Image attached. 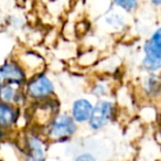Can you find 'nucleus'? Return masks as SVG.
I'll list each match as a JSON object with an SVG mask.
<instances>
[{"label": "nucleus", "mask_w": 161, "mask_h": 161, "mask_svg": "<svg viewBox=\"0 0 161 161\" xmlns=\"http://www.w3.org/2000/svg\"><path fill=\"white\" fill-rule=\"evenodd\" d=\"M76 123L72 116L67 114H61L54 117L49 125L47 135L53 140H65L76 131Z\"/></svg>", "instance_id": "obj_2"}, {"label": "nucleus", "mask_w": 161, "mask_h": 161, "mask_svg": "<svg viewBox=\"0 0 161 161\" xmlns=\"http://www.w3.org/2000/svg\"><path fill=\"white\" fill-rule=\"evenodd\" d=\"M114 105L108 101H99L93 108L92 116L88 120V125L92 129L98 130L105 127L112 119Z\"/></svg>", "instance_id": "obj_3"}, {"label": "nucleus", "mask_w": 161, "mask_h": 161, "mask_svg": "<svg viewBox=\"0 0 161 161\" xmlns=\"http://www.w3.org/2000/svg\"><path fill=\"white\" fill-rule=\"evenodd\" d=\"M19 86L16 84H9L7 83L5 86H1L0 88V98L3 99V103L10 104L16 103L20 98V93H19Z\"/></svg>", "instance_id": "obj_9"}, {"label": "nucleus", "mask_w": 161, "mask_h": 161, "mask_svg": "<svg viewBox=\"0 0 161 161\" xmlns=\"http://www.w3.org/2000/svg\"><path fill=\"white\" fill-rule=\"evenodd\" d=\"M145 58L142 66L149 72H156L161 69V28L153 32L143 47Z\"/></svg>", "instance_id": "obj_1"}, {"label": "nucleus", "mask_w": 161, "mask_h": 161, "mask_svg": "<svg viewBox=\"0 0 161 161\" xmlns=\"http://www.w3.org/2000/svg\"><path fill=\"white\" fill-rule=\"evenodd\" d=\"M28 95L34 99H44L54 93V84L44 74L38 75L28 84Z\"/></svg>", "instance_id": "obj_4"}, {"label": "nucleus", "mask_w": 161, "mask_h": 161, "mask_svg": "<svg viewBox=\"0 0 161 161\" xmlns=\"http://www.w3.org/2000/svg\"><path fill=\"white\" fill-rule=\"evenodd\" d=\"M17 119V113L14 106L10 104L0 103V127L9 128Z\"/></svg>", "instance_id": "obj_8"}, {"label": "nucleus", "mask_w": 161, "mask_h": 161, "mask_svg": "<svg viewBox=\"0 0 161 161\" xmlns=\"http://www.w3.org/2000/svg\"><path fill=\"white\" fill-rule=\"evenodd\" d=\"M115 5L121 7L126 11H131L136 8L137 1H132V0H120V1H115Z\"/></svg>", "instance_id": "obj_10"}, {"label": "nucleus", "mask_w": 161, "mask_h": 161, "mask_svg": "<svg viewBox=\"0 0 161 161\" xmlns=\"http://www.w3.org/2000/svg\"><path fill=\"white\" fill-rule=\"evenodd\" d=\"M27 161H45L44 143L34 135L27 139Z\"/></svg>", "instance_id": "obj_6"}, {"label": "nucleus", "mask_w": 161, "mask_h": 161, "mask_svg": "<svg viewBox=\"0 0 161 161\" xmlns=\"http://www.w3.org/2000/svg\"><path fill=\"white\" fill-rule=\"evenodd\" d=\"M74 161H96V159L91 153H82L76 157Z\"/></svg>", "instance_id": "obj_11"}, {"label": "nucleus", "mask_w": 161, "mask_h": 161, "mask_svg": "<svg viewBox=\"0 0 161 161\" xmlns=\"http://www.w3.org/2000/svg\"><path fill=\"white\" fill-rule=\"evenodd\" d=\"M93 108H94V106L87 99H76L73 104V107H72V118L74 119L75 123H84V121L90 120L93 113Z\"/></svg>", "instance_id": "obj_7"}, {"label": "nucleus", "mask_w": 161, "mask_h": 161, "mask_svg": "<svg viewBox=\"0 0 161 161\" xmlns=\"http://www.w3.org/2000/svg\"><path fill=\"white\" fill-rule=\"evenodd\" d=\"M0 76L9 84L21 85L25 80V71L16 62H6L0 67Z\"/></svg>", "instance_id": "obj_5"}, {"label": "nucleus", "mask_w": 161, "mask_h": 161, "mask_svg": "<svg viewBox=\"0 0 161 161\" xmlns=\"http://www.w3.org/2000/svg\"><path fill=\"white\" fill-rule=\"evenodd\" d=\"M0 88H1V76H0Z\"/></svg>", "instance_id": "obj_12"}]
</instances>
